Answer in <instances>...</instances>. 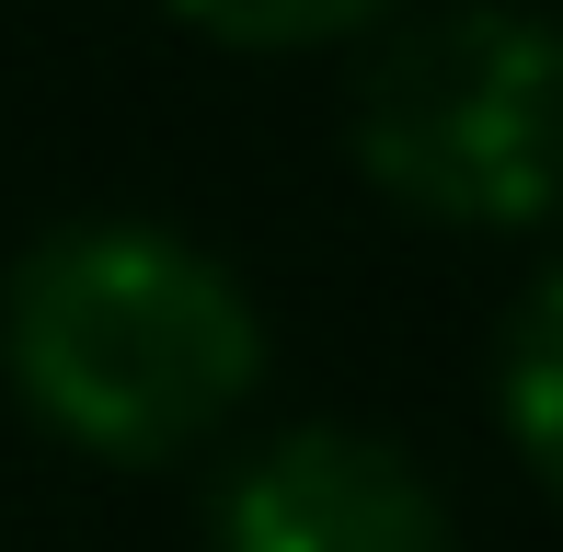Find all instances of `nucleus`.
<instances>
[{
    "mask_svg": "<svg viewBox=\"0 0 563 552\" xmlns=\"http://www.w3.org/2000/svg\"><path fill=\"white\" fill-rule=\"evenodd\" d=\"M208 552H460L449 495L379 426H276L208 507Z\"/></svg>",
    "mask_w": 563,
    "mask_h": 552,
    "instance_id": "7ed1b4c3",
    "label": "nucleus"
},
{
    "mask_svg": "<svg viewBox=\"0 0 563 552\" xmlns=\"http://www.w3.org/2000/svg\"><path fill=\"white\" fill-rule=\"evenodd\" d=\"M495 426H506V449L529 461V484L563 507V254L529 276V299L506 311V345H495Z\"/></svg>",
    "mask_w": 563,
    "mask_h": 552,
    "instance_id": "20e7f679",
    "label": "nucleus"
},
{
    "mask_svg": "<svg viewBox=\"0 0 563 552\" xmlns=\"http://www.w3.org/2000/svg\"><path fill=\"white\" fill-rule=\"evenodd\" d=\"M356 173L438 231L563 219V12L438 0L391 23L345 104Z\"/></svg>",
    "mask_w": 563,
    "mask_h": 552,
    "instance_id": "f03ea898",
    "label": "nucleus"
},
{
    "mask_svg": "<svg viewBox=\"0 0 563 552\" xmlns=\"http://www.w3.org/2000/svg\"><path fill=\"white\" fill-rule=\"evenodd\" d=\"M173 23H196L208 46H242V58H288V46H334L391 23V0H173Z\"/></svg>",
    "mask_w": 563,
    "mask_h": 552,
    "instance_id": "39448f33",
    "label": "nucleus"
},
{
    "mask_svg": "<svg viewBox=\"0 0 563 552\" xmlns=\"http://www.w3.org/2000/svg\"><path fill=\"white\" fill-rule=\"evenodd\" d=\"M12 404L115 472L208 449L265 380V311L208 242L162 219H69L0 288Z\"/></svg>",
    "mask_w": 563,
    "mask_h": 552,
    "instance_id": "f257e3e1",
    "label": "nucleus"
}]
</instances>
